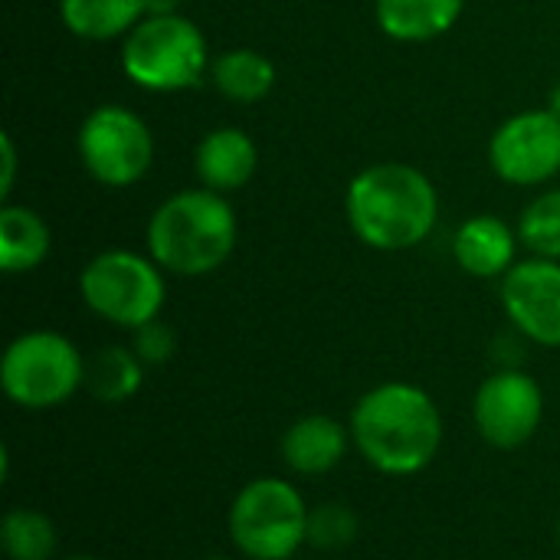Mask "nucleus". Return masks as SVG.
Masks as SVG:
<instances>
[{"mask_svg": "<svg viewBox=\"0 0 560 560\" xmlns=\"http://www.w3.org/2000/svg\"><path fill=\"white\" fill-rule=\"evenodd\" d=\"M489 167L512 187H538L560 174V115L532 108L505 118L489 138Z\"/></svg>", "mask_w": 560, "mask_h": 560, "instance_id": "1a4fd4ad", "label": "nucleus"}, {"mask_svg": "<svg viewBox=\"0 0 560 560\" xmlns=\"http://www.w3.org/2000/svg\"><path fill=\"white\" fill-rule=\"evenodd\" d=\"M79 295L92 315L115 328L138 331L164 308V269L131 249H105L79 272Z\"/></svg>", "mask_w": 560, "mask_h": 560, "instance_id": "39448f33", "label": "nucleus"}, {"mask_svg": "<svg viewBox=\"0 0 560 560\" xmlns=\"http://www.w3.org/2000/svg\"><path fill=\"white\" fill-rule=\"evenodd\" d=\"M210 79L223 98L240 102V105H253L272 92L276 66L266 52L249 49V46H236V49L220 52L210 62Z\"/></svg>", "mask_w": 560, "mask_h": 560, "instance_id": "a211bd4d", "label": "nucleus"}, {"mask_svg": "<svg viewBox=\"0 0 560 560\" xmlns=\"http://www.w3.org/2000/svg\"><path fill=\"white\" fill-rule=\"evenodd\" d=\"M358 538V515L348 505L325 502L308 515V541L322 551H341Z\"/></svg>", "mask_w": 560, "mask_h": 560, "instance_id": "4be33fe9", "label": "nucleus"}, {"mask_svg": "<svg viewBox=\"0 0 560 560\" xmlns=\"http://www.w3.org/2000/svg\"><path fill=\"white\" fill-rule=\"evenodd\" d=\"M518 240L532 249V256L560 259V187L538 194L522 210Z\"/></svg>", "mask_w": 560, "mask_h": 560, "instance_id": "412c9836", "label": "nucleus"}, {"mask_svg": "<svg viewBox=\"0 0 560 560\" xmlns=\"http://www.w3.org/2000/svg\"><path fill=\"white\" fill-rule=\"evenodd\" d=\"M13 184H16V144H13V135L3 131L0 135V200L3 203H10Z\"/></svg>", "mask_w": 560, "mask_h": 560, "instance_id": "b1692460", "label": "nucleus"}, {"mask_svg": "<svg viewBox=\"0 0 560 560\" xmlns=\"http://www.w3.org/2000/svg\"><path fill=\"white\" fill-rule=\"evenodd\" d=\"M52 249L49 223L33 210L20 203L0 207V269L10 276L33 272L46 262Z\"/></svg>", "mask_w": 560, "mask_h": 560, "instance_id": "dca6fc26", "label": "nucleus"}, {"mask_svg": "<svg viewBox=\"0 0 560 560\" xmlns=\"http://www.w3.org/2000/svg\"><path fill=\"white\" fill-rule=\"evenodd\" d=\"M75 148L85 174L112 190L135 187L154 164V135L148 121L118 102L95 105L82 118Z\"/></svg>", "mask_w": 560, "mask_h": 560, "instance_id": "6e6552de", "label": "nucleus"}, {"mask_svg": "<svg viewBox=\"0 0 560 560\" xmlns=\"http://www.w3.org/2000/svg\"><path fill=\"white\" fill-rule=\"evenodd\" d=\"M518 230L492 213L469 217L453 233V259L476 279H502L518 259Z\"/></svg>", "mask_w": 560, "mask_h": 560, "instance_id": "ddd939ff", "label": "nucleus"}, {"mask_svg": "<svg viewBox=\"0 0 560 560\" xmlns=\"http://www.w3.org/2000/svg\"><path fill=\"white\" fill-rule=\"evenodd\" d=\"M466 0H374V20L394 43H430L450 33Z\"/></svg>", "mask_w": 560, "mask_h": 560, "instance_id": "4468645a", "label": "nucleus"}, {"mask_svg": "<svg viewBox=\"0 0 560 560\" xmlns=\"http://www.w3.org/2000/svg\"><path fill=\"white\" fill-rule=\"evenodd\" d=\"M0 387L23 410H52L85 387V361L59 331H26L0 358Z\"/></svg>", "mask_w": 560, "mask_h": 560, "instance_id": "0eeeda50", "label": "nucleus"}, {"mask_svg": "<svg viewBox=\"0 0 560 560\" xmlns=\"http://www.w3.org/2000/svg\"><path fill=\"white\" fill-rule=\"evenodd\" d=\"M121 72L158 95L197 89L210 72L207 36L184 13H148L121 43Z\"/></svg>", "mask_w": 560, "mask_h": 560, "instance_id": "20e7f679", "label": "nucleus"}, {"mask_svg": "<svg viewBox=\"0 0 560 560\" xmlns=\"http://www.w3.org/2000/svg\"><path fill=\"white\" fill-rule=\"evenodd\" d=\"M148 13H180L177 0H148Z\"/></svg>", "mask_w": 560, "mask_h": 560, "instance_id": "393cba45", "label": "nucleus"}, {"mask_svg": "<svg viewBox=\"0 0 560 560\" xmlns=\"http://www.w3.org/2000/svg\"><path fill=\"white\" fill-rule=\"evenodd\" d=\"M548 108H551L555 115H560V79L555 82V89L548 92Z\"/></svg>", "mask_w": 560, "mask_h": 560, "instance_id": "a878e982", "label": "nucleus"}, {"mask_svg": "<svg viewBox=\"0 0 560 560\" xmlns=\"http://www.w3.org/2000/svg\"><path fill=\"white\" fill-rule=\"evenodd\" d=\"M308 505L295 486L266 476L240 489L230 505V538L249 560H292L308 541Z\"/></svg>", "mask_w": 560, "mask_h": 560, "instance_id": "423d86ee", "label": "nucleus"}, {"mask_svg": "<svg viewBox=\"0 0 560 560\" xmlns=\"http://www.w3.org/2000/svg\"><path fill=\"white\" fill-rule=\"evenodd\" d=\"M144 381V361L135 354V348L108 345L85 361V387L102 404H125L141 390Z\"/></svg>", "mask_w": 560, "mask_h": 560, "instance_id": "6ab92c4d", "label": "nucleus"}, {"mask_svg": "<svg viewBox=\"0 0 560 560\" xmlns=\"http://www.w3.org/2000/svg\"><path fill=\"white\" fill-rule=\"evenodd\" d=\"M194 171L200 187H210L217 194L243 190L259 171V148L243 128H213L200 138L194 151Z\"/></svg>", "mask_w": 560, "mask_h": 560, "instance_id": "f8f14e48", "label": "nucleus"}, {"mask_svg": "<svg viewBox=\"0 0 560 560\" xmlns=\"http://www.w3.org/2000/svg\"><path fill=\"white\" fill-rule=\"evenodd\" d=\"M558 528H560V525H558Z\"/></svg>", "mask_w": 560, "mask_h": 560, "instance_id": "c85d7f7f", "label": "nucleus"}, {"mask_svg": "<svg viewBox=\"0 0 560 560\" xmlns=\"http://www.w3.org/2000/svg\"><path fill=\"white\" fill-rule=\"evenodd\" d=\"M472 417L489 446L518 450L541 427L545 394L532 374L505 368L479 384L472 400Z\"/></svg>", "mask_w": 560, "mask_h": 560, "instance_id": "9d476101", "label": "nucleus"}, {"mask_svg": "<svg viewBox=\"0 0 560 560\" xmlns=\"http://www.w3.org/2000/svg\"><path fill=\"white\" fill-rule=\"evenodd\" d=\"M240 223L226 200L210 187H190L171 194L144 226L148 256L174 276H210L236 249Z\"/></svg>", "mask_w": 560, "mask_h": 560, "instance_id": "7ed1b4c3", "label": "nucleus"}, {"mask_svg": "<svg viewBox=\"0 0 560 560\" xmlns=\"http://www.w3.org/2000/svg\"><path fill=\"white\" fill-rule=\"evenodd\" d=\"M131 348H135V354L144 364H167L171 354L177 351V335H174L171 325H164L161 318H154V322H148V325H141L135 331V345Z\"/></svg>", "mask_w": 560, "mask_h": 560, "instance_id": "5701e85b", "label": "nucleus"}, {"mask_svg": "<svg viewBox=\"0 0 560 560\" xmlns=\"http://www.w3.org/2000/svg\"><path fill=\"white\" fill-rule=\"evenodd\" d=\"M62 26L89 43L128 36L144 16L148 0H59Z\"/></svg>", "mask_w": 560, "mask_h": 560, "instance_id": "f3484780", "label": "nucleus"}, {"mask_svg": "<svg viewBox=\"0 0 560 560\" xmlns=\"http://www.w3.org/2000/svg\"><path fill=\"white\" fill-rule=\"evenodd\" d=\"M0 541L10 560H49L56 555V525L36 509H13L3 515Z\"/></svg>", "mask_w": 560, "mask_h": 560, "instance_id": "aec40b11", "label": "nucleus"}, {"mask_svg": "<svg viewBox=\"0 0 560 560\" xmlns=\"http://www.w3.org/2000/svg\"><path fill=\"white\" fill-rule=\"evenodd\" d=\"M66 560H98V558H89V555H75V558H66Z\"/></svg>", "mask_w": 560, "mask_h": 560, "instance_id": "bb28decb", "label": "nucleus"}, {"mask_svg": "<svg viewBox=\"0 0 560 560\" xmlns=\"http://www.w3.org/2000/svg\"><path fill=\"white\" fill-rule=\"evenodd\" d=\"M351 440L377 472L417 476L443 446V417L427 390L390 381L354 404Z\"/></svg>", "mask_w": 560, "mask_h": 560, "instance_id": "f03ea898", "label": "nucleus"}, {"mask_svg": "<svg viewBox=\"0 0 560 560\" xmlns=\"http://www.w3.org/2000/svg\"><path fill=\"white\" fill-rule=\"evenodd\" d=\"M345 217L364 246L377 253H404L430 240L436 230L440 194L420 167L384 161L351 177Z\"/></svg>", "mask_w": 560, "mask_h": 560, "instance_id": "f257e3e1", "label": "nucleus"}, {"mask_svg": "<svg viewBox=\"0 0 560 560\" xmlns=\"http://www.w3.org/2000/svg\"><path fill=\"white\" fill-rule=\"evenodd\" d=\"M348 450V430L331 417H302L282 436V459L299 476L331 472Z\"/></svg>", "mask_w": 560, "mask_h": 560, "instance_id": "2eb2a0df", "label": "nucleus"}, {"mask_svg": "<svg viewBox=\"0 0 560 560\" xmlns=\"http://www.w3.org/2000/svg\"><path fill=\"white\" fill-rule=\"evenodd\" d=\"M207 560H230V558H207Z\"/></svg>", "mask_w": 560, "mask_h": 560, "instance_id": "cd10ccee", "label": "nucleus"}, {"mask_svg": "<svg viewBox=\"0 0 560 560\" xmlns=\"http://www.w3.org/2000/svg\"><path fill=\"white\" fill-rule=\"evenodd\" d=\"M499 299L518 335L541 348H560V259L515 262L502 276Z\"/></svg>", "mask_w": 560, "mask_h": 560, "instance_id": "9b49d317", "label": "nucleus"}]
</instances>
